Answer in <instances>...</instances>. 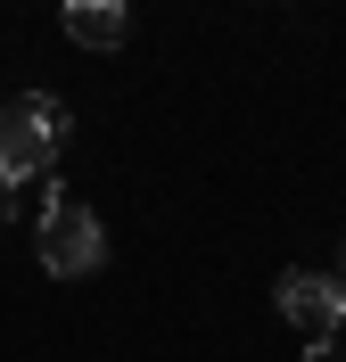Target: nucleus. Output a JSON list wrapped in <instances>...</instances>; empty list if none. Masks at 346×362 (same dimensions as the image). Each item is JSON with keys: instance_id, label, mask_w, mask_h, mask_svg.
Returning a JSON list of instances; mask_svg holds the SVG:
<instances>
[{"instance_id": "1", "label": "nucleus", "mask_w": 346, "mask_h": 362, "mask_svg": "<svg viewBox=\"0 0 346 362\" xmlns=\"http://www.w3.org/2000/svg\"><path fill=\"white\" fill-rule=\"evenodd\" d=\"M67 107H58V99H50V90H25V99H8V107H0V181H42L50 173V157H58V148H67Z\"/></svg>"}, {"instance_id": "2", "label": "nucleus", "mask_w": 346, "mask_h": 362, "mask_svg": "<svg viewBox=\"0 0 346 362\" xmlns=\"http://www.w3.org/2000/svg\"><path fill=\"white\" fill-rule=\"evenodd\" d=\"M33 255H42L50 280H83V272L108 264V230H99V214L83 198H58L42 223H33Z\"/></svg>"}, {"instance_id": "3", "label": "nucleus", "mask_w": 346, "mask_h": 362, "mask_svg": "<svg viewBox=\"0 0 346 362\" xmlns=\"http://www.w3.org/2000/svg\"><path fill=\"white\" fill-rule=\"evenodd\" d=\"M272 305H280V321L289 329H305V346H330L346 329V280H330V272H280L272 280Z\"/></svg>"}, {"instance_id": "4", "label": "nucleus", "mask_w": 346, "mask_h": 362, "mask_svg": "<svg viewBox=\"0 0 346 362\" xmlns=\"http://www.w3.org/2000/svg\"><path fill=\"white\" fill-rule=\"evenodd\" d=\"M124 33H132V8H124V0H67V42L124 49Z\"/></svg>"}, {"instance_id": "5", "label": "nucleus", "mask_w": 346, "mask_h": 362, "mask_svg": "<svg viewBox=\"0 0 346 362\" xmlns=\"http://www.w3.org/2000/svg\"><path fill=\"white\" fill-rule=\"evenodd\" d=\"M0 223H17V181H0Z\"/></svg>"}, {"instance_id": "6", "label": "nucleus", "mask_w": 346, "mask_h": 362, "mask_svg": "<svg viewBox=\"0 0 346 362\" xmlns=\"http://www.w3.org/2000/svg\"><path fill=\"white\" fill-rule=\"evenodd\" d=\"M305 362H346V346H305Z\"/></svg>"}]
</instances>
